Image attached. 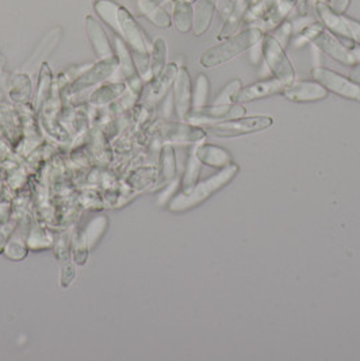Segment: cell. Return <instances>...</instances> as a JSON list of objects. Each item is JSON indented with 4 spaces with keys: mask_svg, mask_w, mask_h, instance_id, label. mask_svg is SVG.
Returning a JSON list of instances; mask_svg holds the SVG:
<instances>
[{
    "mask_svg": "<svg viewBox=\"0 0 360 361\" xmlns=\"http://www.w3.org/2000/svg\"><path fill=\"white\" fill-rule=\"evenodd\" d=\"M94 10L110 29L129 47L133 53L150 54L147 37L131 13L114 0H95Z\"/></svg>",
    "mask_w": 360,
    "mask_h": 361,
    "instance_id": "1",
    "label": "cell"
},
{
    "mask_svg": "<svg viewBox=\"0 0 360 361\" xmlns=\"http://www.w3.org/2000/svg\"><path fill=\"white\" fill-rule=\"evenodd\" d=\"M239 171H240L239 165L232 163L228 166L222 168V171H220L212 178L200 181L196 185H193L191 188L183 191L181 194L176 195L169 202L168 204L169 212L183 213L197 207L200 203H203L205 200H208L209 197L214 195L217 191L224 188L229 181L233 180L239 173Z\"/></svg>",
    "mask_w": 360,
    "mask_h": 361,
    "instance_id": "2",
    "label": "cell"
},
{
    "mask_svg": "<svg viewBox=\"0 0 360 361\" xmlns=\"http://www.w3.org/2000/svg\"><path fill=\"white\" fill-rule=\"evenodd\" d=\"M263 39V32L260 29H248L243 33L234 35L228 41L206 50L200 57V64L206 68L221 66L232 59L237 57L240 53L253 48Z\"/></svg>",
    "mask_w": 360,
    "mask_h": 361,
    "instance_id": "3",
    "label": "cell"
},
{
    "mask_svg": "<svg viewBox=\"0 0 360 361\" xmlns=\"http://www.w3.org/2000/svg\"><path fill=\"white\" fill-rule=\"evenodd\" d=\"M263 59L275 78L286 85L294 82V68L292 66L283 45L272 35L263 37Z\"/></svg>",
    "mask_w": 360,
    "mask_h": 361,
    "instance_id": "4",
    "label": "cell"
},
{
    "mask_svg": "<svg viewBox=\"0 0 360 361\" xmlns=\"http://www.w3.org/2000/svg\"><path fill=\"white\" fill-rule=\"evenodd\" d=\"M274 123L271 116H249V118H236L232 121H224L218 123H209L208 132L212 133L217 137H239L251 133L262 132L268 129Z\"/></svg>",
    "mask_w": 360,
    "mask_h": 361,
    "instance_id": "5",
    "label": "cell"
},
{
    "mask_svg": "<svg viewBox=\"0 0 360 361\" xmlns=\"http://www.w3.org/2000/svg\"><path fill=\"white\" fill-rule=\"evenodd\" d=\"M311 73V78L325 87L328 91L345 99L360 102V84L354 82L351 78H345L335 71L321 66L313 68Z\"/></svg>",
    "mask_w": 360,
    "mask_h": 361,
    "instance_id": "6",
    "label": "cell"
},
{
    "mask_svg": "<svg viewBox=\"0 0 360 361\" xmlns=\"http://www.w3.org/2000/svg\"><path fill=\"white\" fill-rule=\"evenodd\" d=\"M246 109L241 104H214L213 107H200L190 111L187 121L193 123H218L229 119L241 118Z\"/></svg>",
    "mask_w": 360,
    "mask_h": 361,
    "instance_id": "7",
    "label": "cell"
},
{
    "mask_svg": "<svg viewBox=\"0 0 360 361\" xmlns=\"http://www.w3.org/2000/svg\"><path fill=\"white\" fill-rule=\"evenodd\" d=\"M311 42L318 48L323 50L329 57H332L333 60L345 64V66H354L358 63L356 56L348 49L347 47H344L343 44L328 30H324L323 27H320L317 30V33L311 37Z\"/></svg>",
    "mask_w": 360,
    "mask_h": 361,
    "instance_id": "8",
    "label": "cell"
},
{
    "mask_svg": "<svg viewBox=\"0 0 360 361\" xmlns=\"http://www.w3.org/2000/svg\"><path fill=\"white\" fill-rule=\"evenodd\" d=\"M118 66H119V63H118L116 56L99 60L95 66H92L90 69H87L85 72H83L82 75L73 82L72 92H80V91H84V90L92 87L95 84L106 80L107 78H110L114 73V71L118 68Z\"/></svg>",
    "mask_w": 360,
    "mask_h": 361,
    "instance_id": "9",
    "label": "cell"
},
{
    "mask_svg": "<svg viewBox=\"0 0 360 361\" xmlns=\"http://www.w3.org/2000/svg\"><path fill=\"white\" fill-rule=\"evenodd\" d=\"M157 132L167 142H199L206 137L203 129L183 122H164Z\"/></svg>",
    "mask_w": 360,
    "mask_h": 361,
    "instance_id": "10",
    "label": "cell"
},
{
    "mask_svg": "<svg viewBox=\"0 0 360 361\" xmlns=\"http://www.w3.org/2000/svg\"><path fill=\"white\" fill-rule=\"evenodd\" d=\"M174 99L175 109L180 121H187V116L191 111L193 106V91H191V80L187 68L181 66L178 71L174 88Z\"/></svg>",
    "mask_w": 360,
    "mask_h": 361,
    "instance_id": "11",
    "label": "cell"
},
{
    "mask_svg": "<svg viewBox=\"0 0 360 361\" xmlns=\"http://www.w3.org/2000/svg\"><path fill=\"white\" fill-rule=\"evenodd\" d=\"M282 94L292 102L304 103L327 98L328 90L318 82H293Z\"/></svg>",
    "mask_w": 360,
    "mask_h": 361,
    "instance_id": "12",
    "label": "cell"
},
{
    "mask_svg": "<svg viewBox=\"0 0 360 361\" xmlns=\"http://www.w3.org/2000/svg\"><path fill=\"white\" fill-rule=\"evenodd\" d=\"M287 85L279 79H267L263 82H255L251 84L246 88L240 90L239 94L236 95V100L243 103V102H252V100H258V99L267 98V97H272L284 91Z\"/></svg>",
    "mask_w": 360,
    "mask_h": 361,
    "instance_id": "13",
    "label": "cell"
},
{
    "mask_svg": "<svg viewBox=\"0 0 360 361\" xmlns=\"http://www.w3.org/2000/svg\"><path fill=\"white\" fill-rule=\"evenodd\" d=\"M85 30L92 49L100 60L115 56L114 49L110 45L107 34L104 33L102 25L92 16L85 17Z\"/></svg>",
    "mask_w": 360,
    "mask_h": 361,
    "instance_id": "14",
    "label": "cell"
},
{
    "mask_svg": "<svg viewBox=\"0 0 360 361\" xmlns=\"http://www.w3.org/2000/svg\"><path fill=\"white\" fill-rule=\"evenodd\" d=\"M316 8L321 22L327 26L330 33L337 34L347 39H352L343 14L336 13L330 6H328L325 1H320V0L316 3Z\"/></svg>",
    "mask_w": 360,
    "mask_h": 361,
    "instance_id": "15",
    "label": "cell"
},
{
    "mask_svg": "<svg viewBox=\"0 0 360 361\" xmlns=\"http://www.w3.org/2000/svg\"><path fill=\"white\" fill-rule=\"evenodd\" d=\"M178 71H179V68L176 64H169V66H165L162 75H159L157 78H153V82H150V85L148 88L145 98L150 103H156L163 98L164 94L168 91V88L172 85V82H175Z\"/></svg>",
    "mask_w": 360,
    "mask_h": 361,
    "instance_id": "16",
    "label": "cell"
},
{
    "mask_svg": "<svg viewBox=\"0 0 360 361\" xmlns=\"http://www.w3.org/2000/svg\"><path fill=\"white\" fill-rule=\"evenodd\" d=\"M196 154L202 164L214 166V168H225L233 163L228 150L215 147L212 144H202L200 147L196 149Z\"/></svg>",
    "mask_w": 360,
    "mask_h": 361,
    "instance_id": "17",
    "label": "cell"
},
{
    "mask_svg": "<svg viewBox=\"0 0 360 361\" xmlns=\"http://www.w3.org/2000/svg\"><path fill=\"white\" fill-rule=\"evenodd\" d=\"M197 1L196 10H194L193 33L199 37L205 33L210 26L217 0H197Z\"/></svg>",
    "mask_w": 360,
    "mask_h": 361,
    "instance_id": "18",
    "label": "cell"
},
{
    "mask_svg": "<svg viewBox=\"0 0 360 361\" xmlns=\"http://www.w3.org/2000/svg\"><path fill=\"white\" fill-rule=\"evenodd\" d=\"M137 7H138L140 14L143 17L148 18L150 22H153V25H156L159 27H169L171 26V17L155 0H138Z\"/></svg>",
    "mask_w": 360,
    "mask_h": 361,
    "instance_id": "19",
    "label": "cell"
},
{
    "mask_svg": "<svg viewBox=\"0 0 360 361\" xmlns=\"http://www.w3.org/2000/svg\"><path fill=\"white\" fill-rule=\"evenodd\" d=\"M115 51L124 76L131 82H136L138 73L137 68L134 66L133 57L129 54V47L119 37H115Z\"/></svg>",
    "mask_w": 360,
    "mask_h": 361,
    "instance_id": "20",
    "label": "cell"
},
{
    "mask_svg": "<svg viewBox=\"0 0 360 361\" xmlns=\"http://www.w3.org/2000/svg\"><path fill=\"white\" fill-rule=\"evenodd\" d=\"M61 34H63V30H61L60 27H56V29L50 30L48 35L42 39V42L37 47V49L34 51V54L32 56L30 61H29V63H28L25 66L40 64V63H41V60H42L44 57H47V56L49 54L50 51L56 48V45L60 42V39H61Z\"/></svg>",
    "mask_w": 360,
    "mask_h": 361,
    "instance_id": "21",
    "label": "cell"
},
{
    "mask_svg": "<svg viewBox=\"0 0 360 361\" xmlns=\"http://www.w3.org/2000/svg\"><path fill=\"white\" fill-rule=\"evenodd\" d=\"M193 20H194V11L188 1L179 0L175 4L174 10V22L176 29L181 33H187L193 29Z\"/></svg>",
    "mask_w": 360,
    "mask_h": 361,
    "instance_id": "22",
    "label": "cell"
},
{
    "mask_svg": "<svg viewBox=\"0 0 360 361\" xmlns=\"http://www.w3.org/2000/svg\"><path fill=\"white\" fill-rule=\"evenodd\" d=\"M167 64V44L163 38H157L152 45L150 51V73L152 78L162 75Z\"/></svg>",
    "mask_w": 360,
    "mask_h": 361,
    "instance_id": "23",
    "label": "cell"
},
{
    "mask_svg": "<svg viewBox=\"0 0 360 361\" xmlns=\"http://www.w3.org/2000/svg\"><path fill=\"white\" fill-rule=\"evenodd\" d=\"M125 90V85L124 84H107V85H103L100 87L99 90H97L92 97H91V102L94 104H106L107 102H112L113 99L119 97Z\"/></svg>",
    "mask_w": 360,
    "mask_h": 361,
    "instance_id": "24",
    "label": "cell"
},
{
    "mask_svg": "<svg viewBox=\"0 0 360 361\" xmlns=\"http://www.w3.org/2000/svg\"><path fill=\"white\" fill-rule=\"evenodd\" d=\"M200 165L202 163L199 161V159L196 154V150L190 154L187 166H186V172L183 176V191L191 188L193 185L197 184L198 178H199V172H200Z\"/></svg>",
    "mask_w": 360,
    "mask_h": 361,
    "instance_id": "25",
    "label": "cell"
},
{
    "mask_svg": "<svg viewBox=\"0 0 360 361\" xmlns=\"http://www.w3.org/2000/svg\"><path fill=\"white\" fill-rule=\"evenodd\" d=\"M176 172L175 152L171 145L164 147L162 150V178L164 181L171 180Z\"/></svg>",
    "mask_w": 360,
    "mask_h": 361,
    "instance_id": "26",
    "label": "cell"
},
{
    "mask_svg": "<svg viewBox=\"0 0 360 361\" xmlns=\"http://www.w3.org/2000/svg\"><path fill=\"white\" fill-rule=\"evenodd\" d=\"M208 94H209V80H208L206 75H199L197 84H196V90H194V95H193L194 109H200L205 106Z\"/></svg>",
    "mask_w": 360,
    "mask_h": 361,
    "instance_id": "27",
    "label": "cell"
},
{
    "mask_svg": "<svg viewBox=\"0 0 360 361\" xmlns=\"http://www.w3.org/2000/svg\"><path fill=\"white\" fill-rule=\"evenodd\" d=\"M240 90H241V82L239 79L230 82L222 90V92L218 95V98H217L214 104H230V98L236 99V95L239 94Z\"/></svg>",
    "mask_w": 360,
    "mask_h": 361,
    "instance_id": "28",
    "label": "cell"
},
{
    "mask_svg": "<svg viewBox=\"0 0 360 361\" xmlns=\"http://www.w3.org/2000/svg\"><path fill=\"white\" fill-rule=\"evenodd\" d=\"M344 18H345V22H347V25H348V29H349V32H351L352 41L360 44V22L352 19V18L345 17V16H344Z\"/></svg>",
    "mask_w": 360,
    "mask_h": 361,
    "instance_id": "29",
    "label": "cell"
},
{
    "mask_svg": "<svg viewBox=\"0 0 360 361\" xmlns=\"http://www.w3.org/2000/svg\"><path fill=\"white\" fill-rule=\"evenodd\" d=\"M16 225H17V222H16V221H13L11 224H10V222H7L6 225H3V226H1V229H0V250H1L3 247L6 245V243H7V237H8V235H10V233L14 230Z\"/></svg>",
    "mask_w": 360,
    "mask_h": 361,
    "instance_id": "30",
    "label": "cell"
},
{
    "mask_svg": "<svg viewBox=\"0 0 360 361\" xmlns=\"http://www.w3.org/2000/svg\"><path fill=\"white\" fill-rule=\"evenodd\" d=\"M348 6H349V0H332V6H330V7H332L336 13L343 14Z\"/></svg>",
    "mask_w": 360,
    "mask_h": 361,
    "instance_id": "31",
    "label": "cell"
},
{
    "mask_svg": "<svg viewBox=\"0 0 360 361\" xmlns=\"http://www.w3.org/2000/svg\"><path fill=\"white\" fill-rule=\"evenodd\" d=\"M351 79H352L354 82H360V64H358V66L352 69V72H351Z\"/></svg>",
    "mask_w": 360,
    "mask_h": 361,
    "instance_id": "32",
    "label": "cell"
},
{
    "mask_svg": "<svg viewBox=\"0 0 360 361\" xmlns=\"http://www.w3.org/2000/svg\"><path fill=\"white\" fill-rule=\"evenodd\" d=\"M184 1H188V3H191V1H194V0H184Z\"/></svg>",
    "mask_w": 360,
    "mask_h": 361,
    "instance_id": "33",
    "label": "cell"
},
{
    "mask_svg": "<svg viewBox=\"0 0 360 361\" xmlns=\"http://www.w3.org/2000/svg\"><path fill=\"white\" fill-rule=\"evenodd\" d=\"M320 1H325L327 3L328 0H320Z\"/></svg>",
    "mask_w": 360,
    "mask_h": 361,
    "instance_id": "34",
    "label": "cell"
}]
</instances>
